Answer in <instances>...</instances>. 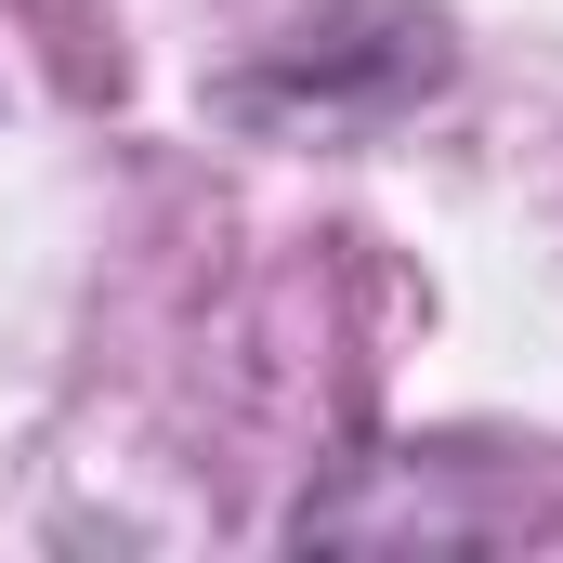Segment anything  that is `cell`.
Listing matches in <instances>:
<instances>
[{"instance_id": "6da1fadb", "label": "cell", "mask_w": 563, "mask_h": 563, "mask_svg": "<svg viewBox=\"0 0 563 563\" xmlns=\"http://www.w3.org/2000/svg\"><path fill=\"white\" fill-rule=\"evenodd\" d=\"M432 79H445V26L432 13H328L276 66L236 79V106H394V92H432Z\"/></svg>"}]
</instances>
